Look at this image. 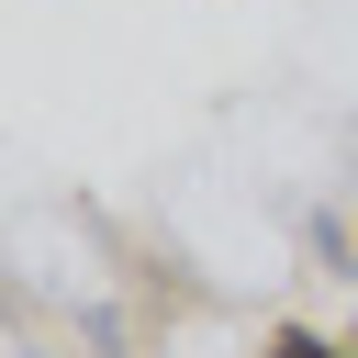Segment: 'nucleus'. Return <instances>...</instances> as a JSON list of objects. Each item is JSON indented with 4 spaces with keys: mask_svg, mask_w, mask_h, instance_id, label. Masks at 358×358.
I'll use <instances>...</instances> for the list:
<instances>
[{
    "mask_svg": "<svg viewBox=\"0 0 358 358\" xmlns=\"http://www.w3.org/2000/svg\"><path fill=\"white\" fill-rule=\"evenodd\" d=\"M268 358H358V347H336V336H313V324H268Z\"/></svg>",
    "mask_w": 358,
    "mask_h": 358,
    "instance_id": "obj_1",
    "label": "nucleus"
},
{
    "mask_svg": "<svg viewBox=\"0 0 358 358\" xmlns=\"http://www.w3.org/2000/svg\"><path fill=\"white\" fill-rule=\"evenodd\" d=\"M347 347H358V324H347Z\"/></svg>",
    "mask_w": 358,
    "mask_h": 358,
    "instance_id": "obj_2",
    "label": "nucleus"
}]
</instances>
